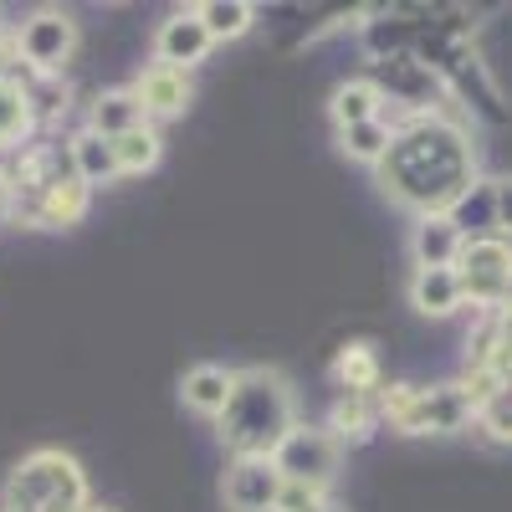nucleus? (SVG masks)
Instances as JSON below:
<instances>
[{
	"instance_id": "1",
	"label": "nucleus",
	"mask_w": 512,
	"mask_h": 512,
	"mask_svg": "<svg viewBox=\"0 0 512 512\" xmlns=\"http://www.w3.org/2000/svg\"><path fill=\"white\" fill-rule=\"evenodd\" d=\"M477 180L482 164L466 113H425L395 123V144L379 164V190L410 216H446Z\"/></svg>"
},
{
	"instance_id": "2",
	"label": "nucleus",
	"mask_w": 512,
	"mask_h": 512,
	"mask_svg": "<svg viewBox=\"0 0 512 512\" xmlns=\"http://www.w3.org/2000/svg\"><path fill=\"white\" fill-rule=\"evenodd\" d=\"M221 425V446L231 451V461H246V456H272L287 431L297 425V395H292V379L272 364H251V369H236V390H231V405L226 415L216 420Z\"/></svg>"
},
{
	"instance_id": "3",
	"label": "nucleus",
	"mask_w": 512,
	"mask_h": 512,
	"mask_svg": "<svg viewBox=\"0 0 512 512\" xmlns=\"http://www.w3.org/2000/svg\"><path fill=\"white\" fill-rule=\"evenodd\" d=\"M88 507V472L72 451L41 446L16 461V472L6 477V497L0 512H82Z\"/></svg>"
},
{
	"instance_id": "4",
	"label": "nucleus",
	"mask_w": 512,
	"mask_h": 512,
	"mask_svg": "<svg viewBox=\"0 0 512 512\" xmlns=\"http://www.w3.org/2000/svg\"><path fill=\"white\" fill-rule=\"evenodd\" d=\"M379 420H390L400 436H456L466 425H477L472 395L456 384H410L395 379L390 390H379Z\"/></svg>"
},
{
	"instance_id": "5",
	"label": "nucleus",
	"mask_w": 512,
	"mask_h": 512,
	"mask_svg": "<svg viewBox=\"0 0 512 512\" xmlns=\"http://www.w3.org/2000/svg\"><path fill=\"white\" fill-rule=\"evenodd\" d=\"M456 277H461V292L472 308H487L497 313L512 292V241L502 236H472L456 256Z\"/></svg>"
},
{
	"instance_id": "6",
	"label": "nucleus",
	"mask_w": 512,
	"mask_h": 512,
	"mask_svg": "<svg viewBox=\"0 0 512 512\" xmlns=\"http://www.w3.org/2000/svg\"><path fill=\"white\" fill-rule=\"evenodd\" d=\"M77 52V21L57 6H41L21 21L16 31V57L36 72V77H62V67Z\"/></svg>"
},
{
	"instance_id": "7",
	"label": "nucleus",
	"mask_w": 512,
	"mask_h": 512,
	"mask_svg": "<svg viewBox=\"0 0 512 512\" xmlns=\"http://www.w3.org/2000/svg\"><path fill=\"white\" fill-rule=\"evenodd\" d=\"M338 461H344V446L328 436V425H292L287 441L272 451V466L282 472V482H303V487H323L338 477Z\"/></svg>"
},
{
	"instance_id": "8",
	"label": "nucleus",
	"mask_w": 512,
	"mask_h": 512,
	"mask_svg": "<svg viewBox=\"0 0 512 512\" xmlns=\"http://www.w3.org/2000/svg\"><path fill=\"white\" fill-rule=\"evenodd\" d=\"M221 497L231 512H272L282 497V472L272 466V456H246L226 466V482Z\"/></svg>"
},
{
	"instance_id": "9",
	"label": "nucleus",
	"mask_w": 512,
	"mask_h": 512,
	"mask_svg": "<svg viewBox=\"0 0 512 512\" xmlns=\"http://www.w3.org/2000/svg\"><path fill=\"white\" fill-rule=\"evenodd\" d=\"M88 205H93V190L82 185L72 169L57 180V185H47L41 190V200L36 205H26V210H16V221H26V226H36V231H67V226H77L82 216H88Z\"/></svg>"
},
{
	"instance_id": "10",
	"label": "nucleus",
	"mask_w": 512,
	"mask_h": 512,
	"mask_svg": "<svg viewBox=\"0 0 512 512\" xmlns=\"http://www.w3.org/2000/svg\"><path fill=\"white\" fill-rule=\"evenodd\" d=\"M210 47H216V41H210L200 11H175L169 21H159V31H154V62H159V67L190 72L195 62L210 57Z\"/></svg>"
},
{
	"instance_id": "11",
	"label": "nucleus",
	"mask_w": 512,
	"mask_h": 512,
	"mask_svg": "<svg viewBox=\"0 0 512 512\" xmlns=\"http://www.w3.org/2000/svg\"><path fill=\"white\" fill-rule=\"evenodd\" d=\"M134 98H139V108H144L149 123H164V118H180V113L195 103V82H190V72H180V67H159V62H154V67L139 72Z\"/></svg>"
},
{
	"instance_id": "12",
	"label": "nucleus",
	"mask_w": 512,
	"mask_h": 512,
	"mask_svg": "<svg viewBox=\"0 0 512 512\" xmlns=\"http://www.w3.org/2000/svg\"><path fill=\"white\" fill-rule=\"evenodd\" d=\"M405 292H410V308L420 318H451V313L466 308V292H461L456 267H415Z\"/></svg>"
},
{
	"instance_id": "13",
	"label": "nucleus",
	"mask_w": 512,
	"mask_h": 512,
	"mask_svg": "<svg viewBox=\"0 0 512 512\" xmlns=\"http://www.w3.org/2000/svg\"><path fill=\"white\" fill-rule=\"evenodd\" d=\"M461 246H466V236L451 216H415V226H410L415 267H456Z\"/></svg>"
},
{
	"instance_id": "14",
	"label": "nucleus",
	"mask_w": 512,
	"mask_h": 512,
	"mask_svg": "<svg viewBox=\"0 0 512 512\" xmlns=\"http://www.w3.org/2000/svg\"><path fill=\"white\" fill-rule=\"evenodd\" d=\"M231 390H236V369H226V364H195V369L180 379V400H185V410L210 415V420H221V415H226Z\"/></svg>"
},
{
	"instance_id": "15",
	"label": "nucleus",
	"mask_w": 512,
	"mask_h": 512,
	"mask_svg": "<svg viewBox=\"0 0 512 512\" xmlns=\"http://www.w3.org/2000/svg\"><path fill=\"white\" fill-rule=\"evenodd\" d=\"M36 128V93L31 82H21L16 72L0 77V154L6 149H21Z\"/></svg>"
},
{
	"instance_id": "16",
	"label": "nucleus",
	"mask_w": 512,
	"mask_h": 512,
	"mask_svg": "<svg viewBox=\"0 0 512 512\" xmlns=\"http://www.w3.org/2000/svg\"><path fill=\"white\" fill-rule=\"evenodd\" d=\"M67 159H72V175L82 180V185H113L118 180V159H113V144L103 139V134H93L88 123L77 128V134L67 139Z\"/></svg>"
},
{
	"instance_id": "17",
	"label": "nucleus",
	"mask_w": 512,
	"mask_h": 512,
	"mask_svg": "<svg viewBox=\"0 0 512 512\" xmlns=\"http://www.w3.org/2000/svg\"><path fill=\"white\" fill-rule=\"evenodd\" d=\"M328 118H333V128H354V123L384 118V93H379V82H374V77H349V82H338L333 98H328Z\"/></svg>"
},
{
	"instance_id": "18",
	"label": "nucleus",
	"mask_w": 512,
	"mask_h": 512,
	"mask_svg": "<svg viewBox=\"0 0 512 512\" xmlns=\"http://www.w3.org/2000/svg\"><path fill=\"white\" fill-rule=\"evenodd\" d=\"M144 108L134 98V88H108L88 103V128L103 139H123V134H134V128H144Z\"/></svg>"
},
{
	"instance_id": "19",
	"label": "nucleus",
	"mask_w": 512,
	"mask_h": 512,
	"mask_svg": "<svg viewBox=\"0 0 512 512\" xmlns=\"http://www.w3.org/2000/svg\"><path fill=\"white\" fill-rule=\"evenodd\" d=\"M379 425V400L374 395H338L328 410V436L338 446H364Z\"/></svg>"
},
{
	"instance_id": "20",
	"label": "nucleus",
	"mask_w": 512,
	"mask_h": 512,
	"mask_svg": "<svg viewBox=\"0 0 512 512\" xmlns=\"http://www.w3.org/2000/svg\"><path fill=\"white\" fill-rule=\"evenodd\" d=\"M333 384L338 395H374L379 390V354L374 344H344L333 354Z\"/></svg>"
},
{
	"instance_id": "21",
	"label": "nucleus",
	"mask_w": 512,
	"mask_h": 512,
	"mask_svg": "<svg viewBox=\"0 0 512 512\" xmlns=\"http://www.w3.org/2000/svg\"><path fill=\"white\" fill-rule=\"evenodd\" d=\"M395 144V123L390 118H374V123H354V128H338V149H344L354 164H384Z\"/></svg>"
},
{
	"instance_id": "22",
	"label": "nucleus",
	"mask_w": 512,
	"mask_h": 512,
	"mask_svg": "<svg viewBox=\"0 0 512 512\" xmlns=\"http://www.w3.org/2000/svg\"><path fill=\"white\" fill-rule=\"evenodd\" d=\"M108 144H113V159H118V175H149L164 159V139H159L154 123L134 128V134H123V139H108Z\"/></svg>"
},
{
	"instance_id": "23",
	"label": "nucleus",
	"mask_w": 512,
	"mask_h": 512,
	"mask_svg": "<svg viewBox=\"0 0 512 512\" xmlns=\"http://www.w3.org/2000/svg\"><path fill=\"white\" fill-rule=\"evenodd\" d=\"M446 216L461 226V236L472 241V236H497V210H492V180H477L472 190H466Z\"/></svg>"
},
{
	"instance_id": "24",
	"label": "nucleus",
	"mask_w": 512,
	"mask_h": 512,
	"mask_svg": "<svg viewBox=\"0 0 512 512\" xmlns=\"http://www.w3.org/2000/svg\"><path fill=\"white\" fill-rule=\"evenodd\" d=\"M210 41H241L251 26H256V6L251 0H205V6H195Z\"/></svg>"
},
{
	"instance_id": "25",
	"label": "nucleus",
	"mask_w": 512,
	"mask_h": 512,
	"mask_svg": "<svg viewBox=\"0 0 512 512\" xmlns=\"http://www.w3.org/2000/svg\"><path fill=\"white\" fill-rule=\"evenodd\" d=\"M477 431H482L492 446H512V384H502L492 400L477 405Z\"/></svg>"
},
{
	"instance_id": "26",
	"label": "nucleus",
	"mask_w": 512,
	"mask_h": 512,
	"mask_svg": "<svg viewBox=\"0 0 512 512\" xmlns=\"http://www.w3.org/2000/svg\"><path fill=\"white\" fill-rule=\"evenodd\" d=\"M328 507V492L323 487H303V482H282V497L272 512H318Z\"/></svg>"
},
{
	"instance_id": "27",
	"label": "nucleus",
	"mask_w": 512,
	"mask_h": 512,
	"mask_svg": "<svg viewBox=\"0 0 512 512\" xmlns=\"http://www.w3.org/2000/svg\"><path fill=\"white\" fill-rule=\"evenodd\" d=\"M492 210H497V236L512 241V175L492 180Z\"/></svg>"
},
{
	"instance_id": "28",
	"label": "nucleus",
	"mask_w": 512,
	"mask_h": 512,
	"mask_svg": "<svg viewBox=\"0 0 512 512\" xmlns=\"http://www.w3.org/2000/svg\"><path fill=\"white\" fill-rule=\"evenodd\" d=\"M492 333H497L502 349H512V308H497V313H492Z\"/></svg>"
},
{
	"instance_id": "29",
	"label": "nucleus",
	"mask_w": 512,
	"mask_h": 512,
	"mask_svg": "<svg viewBox=\"0 0 512 512\" xmlns=\"http://www.w3.org/2000/svg\"><path fill=\"white\" fill-rule=\"evenodd\" d=\"M82 512H113V507H98V502H88V507H82Z\"/></svg>"
},
{
	"instance_id": "30",
	"label": "nucleus",
	"mask_w": 512,
	"mask_h": 512,
	"mask_svg": "<svg viewBox=\"0 0 512 512\" xmlns=\"http://www.w3.org/2000/svg\"><path fill=\"white\" fill-rule=\"evenodd\" d=\"M318 512H338V507H333V502H328V507H318Z\"/></svg>"
},
{
	"instance_id": "31",
	"label": "nucleus",
	"mask_w": 512,
	"mask_h": 512,
	"mask_svg": "<svg viewBox=\"0 0 512 512\" xmlns=\"http://www.w3.org/2000/svg\"><path fill=\"white\" fill-rule=\"evenodd\" d=\"M502 308H512V292H507V303H502Z\"/></svg>"
}]
</instances>
